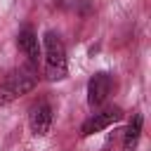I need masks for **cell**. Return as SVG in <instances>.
Returning <instances> with one entry per match:
<instances>
[{"mask_svg":"<svg viewBox=\"0 0 151 151\" xmlns=\"http://www.w3.org/2000/svg\"><path fill=\"white\" fill-rule=\"evenodd\" d=\"M45 45V76L47 80H64L66 78V47L61 42V38L54 31H47L42 38Z\"/></svg>","mask_w":151,"mask_h":151,"instance_id":"1","label":"cell"},{"mask_svg":"<svg viewBox=\"0 0 151 151\" xmlns=\"http://www.w3.org/2000/svg\"><path fill=\"white\" fill-rule=\"evenodd\" d=\"M35 83H38L35 76L28 73V71H14V73H9L2 80V85H0V106L12 104L21 94H28L35 87Z\"/></svg>","mask_w":151,"mask_h":151,"instance_id":"2","label":"cell"},{"mask_svg":"<svg viewBox=\"0 0 151 151\" xmlns=\"http://www.w3.org/2000/svg\"><path fill=\"white\" fill-rule=\"evenodd\" d=\"M120 118H123V111H120L118 106H109V109L90 116V118L83 123L80 137H90V134H94V132H101V130H106L109 125H113L116 120H120Z\"/></svg>","mask_w":151,"mask_h":151,"instance_id":"3","label":"cell"},{"mask_svg":"<svg viewBox=\"0 0 151 151\" xmlns=\"http://www.w3.org/2000/svg\"><path fill=\"white\" fill-rule=\"evenodd\" d=\"M28 127L35 137H45L52 127V106L47 101H38L28 111Z\"/></svg>","mask_w":151,"mask_h":151,"instance_id":"4","label":"cell"},{"mask_svg":"<svg viewBox=\"0 0 151 151\" xmlns=\"http://www.w3.org/2000/svg\"><path fill=\"white\" fill-rule=\"evenodd\" d=\"M113 90V80L109 73H94L87 83V101L90 106H101Z\"/></svg>","mask_w":151,"mask_h":151,"instance_id":"5","label":"cell"},{"mask_svg":"<svg viewBox=\"0 0 151 151\" xmlns=\"http://www.w3.org/2000/svg\"><path fill=\"white\" fill-rule=\"evenodd\" d=\"M17 47H19V52H21L31 64H38V59H40V45H38V35H35L31 28L19 31V35H17Z\"/></svg>","mask_w":151,"mask_h":151,"instance_id":"6","label":"cell"},{"mask_svg":"<svg viewBox=\"0 0 151 151\" xmlns=\"http://www.w3.org/2000/svg\"><path fill=\"white\" fill-rule=\"evenodd\" d=\"M142 116L139 113H134L132 116V120L127 123V127H125V137H123V146H125V151H132L134 146H137V142H139V134H142Z\"/></svg>","mask_w":151,"mask_h":151,"instance_id":"7","label":"cell"}]
</instances>
